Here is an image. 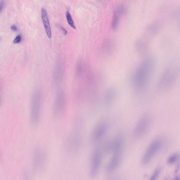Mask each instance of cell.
<instances>
[{
  "label": "cell",
  "instance_id": "cell-1",
  "mask_svg": "<svg viewBox=\"0 0 180 180\" xmlns=\"http://www.w3.org/2000/svg\"><path fill=\"white\" fill-rule=\"evenodd\" d=\"M154 65L153 58L147 57L134 71L131 82L134 91L137 93H143L148 89L154 72Z\"/></svg>",
  "mask_w": 180,
  "mask_h": 180
},
{
  "label": "cell",
  "instance_id": "cell-2",
  "mask_svg": "<svg viewBox=\"0 0 180 180\" xmlns=\"http://www.w3.org/2000/svg\"><path fill=\"white\" fill-rule=\"evenodd\" d=\"M42 101V94L41 90L36 89L33 92L31 97L30 120L34 126L39 124L40 120Z\"/></svg>",
  "mask_w": 180,
  "mask_h": 180
},
{
  "label": "cell",
  "instance_id": "cell-3",
  "mask_svg": "<svg viewBox=\"0 0 180 180\" xmlns=\"http://www.w3.org/2000/svg\"><path fill=\"white\" fill-rule=\"evenodd\" d=\"M153 118L151 114L146 113L140 117L134 127L133 135L135 138L140 139L147 135L151 128Z\"/></svg>",
  "mask_w": 180,
  "mask_h": 180
},
{
  "label": "cell",
  "instance_id": "cell-4",
  "mask_svg": "<svg viewBox=\"0 0 180 180\" xmlns=\"http://www.w3.org/2000/svg\"><path fill=\"white\" fill-rule=\"evenodd\" d=\"M177 78V70L174 67H169L161 75L158 82L157 89L161 92L168 91L175 85Z\"/></svg>",
  "mask_w": 180,
  "mask_h": 180
},
{
  "label": "cell",
  "instance_id": "cell-5",
  "mask_svg": "<svg viewBox=\"0 0 180 180\" xmlns=\"http://www.w3.org/2000/svg\"><path fill=\"white\" fill-rule=\"evenodd\" d=\"M67 105V97L65 91L58 88L56 91L53 107V113L56 117L61 116L64 114Z\"/></svg>",
  "mask_w": 180,
  "mask_h": 180
},
{
  "label": "cell",
  "instance_id": "cell-6",
  "mask_svg": "<svg viewBox=\"0 0 180 180\" xmlns=\"http://www.w3.org/2000/svg\"><path fill=\"white\" fill-rule=\"evenodd\" d=\"M110 129L108 121L103 120L99 121L92 130L90 135V139L93 143L101 141L105 137Z\"/></svg>",
  "mask_w": 180,
  "mask_h": 180
},
{
  "label": "cell",
  "instance_id": "cell-7",
  "mask_svg": "<svg viewBox=\"0 0 180 180\" xmlns=\"http://www.w3.org/2000/svg\"><path fill=\"white\" fill-rule=\"evenodd\" d=\"M164 144V140L162 138L155 139L150 143L142 158L141 163L143 165L149 163L162 149Z\"/></svg>",
  "mask_w": 180,
  "mask_h": 180
},
{
  "label": "cell",
  "instance_id": "cell-8",
  "mask_svg": "<svg viewBox=\"0 0 180 180\" xmlns=\"http://www.w3.org/2000/svg\"><path fill=\"white\" fill-rule=\"evenodd\" d=\"M102 160V153L99 148L94 151L92 155L90 166V174L92 177L97 175L101 166Z\"/></svg>",
  "mask_w": 180,
  "mask_h": 180
},
{
  "label": "cell",
  "instance_id": "cell-9",
  "mask_svg": "<svg viewBox=\"0 0 180 180\" xmlns=\"http://www.w3.org/2000/svg\"><path fill=\"white\" fill-rule=\"evenodd\" d=\"M124 138L122 133H118L114 138L110 146V149L113 155L122 154L124 148Z\"/></svg>",
  "mask_w": 180,
  "mask_h": 180
},
{
  "label": "cell",
  "instance_id": "cell-10",
  "mask_svg": "<svg viewBox=\"0 0 180 180\" xmlns=\"http://www.w3.org/2000/svg\"><path fill=\"white\" fill-rule=\"evenodd\" d=\"M118 96V91L116 88L110 87L106 90L104 95V102L106 106L110 107L113 104Z\"/></svg>",
  "mask_w": 180,
  "mask_h": 180
},
{
  "label": "cell",
  "instance_id": "cell-11",
  "mask_svg": "<svg viewBox=\"0 0 180 180\" xmlns=\"http://www.w3.org/2000/svg\"><path fill=\"white\" fill-rule=\"evenodd\" d=\"M125 8L122 5H119L115 9L112 22V27L113 30H116L118 28L121 17L124 14Z\"/></svg>",
  "mask_w": 180,
  "mask_h": 180
},
{
  "label": "cell",
  "instance_id": "cell-12",
  "mask_svg": "<svg viewBox=\"0 0 180 180\" xmlns=\"http://www.w3.org/2000/svg\"><path fill=\"white\" fill-rule=\"evenodd\" d=\"M41 13L42 20L45 27L46 33L49 39H51L52 37V33L51 25H50L47 12L45 8H42Z\"/></svg>",
  "mask_w": 180,
  "mask_h": 180
},
{
  "label": "cell",
  "instance_id": "cell-13",
  "mask_svg": "<svg viewBox=\"0 0 180 180\" xmlns=\"http://www.w3.org/2000/svg\"><path fill=\"white\" fill-rule=\"evenodd\" d=\"M122 158V154L113 155L107 166V171L110 172L116 169L120 164Z\"/></svg>",
  "mask_w": 180,
  "mask_h": 180
},
{
  "label": "cell",
  "instance_id": "cell-14",
  "mask_svg": "<svg viewBox=\"0 0 180 180\" xmlns=\"http://www.w3.org/2000/svg\"><path fill=\"white\" fill-rule=\"evenodd\" d=\"M42 151L37 149L35 151L33 157V166L36 170L40 168L44 160V154Z\"/></svg>",
  "mask_w": 180,
  "mask_h": 180
},
{
  "label": "cell",
  "instance_id": "cell-15",
  "mask_svg": "<svg viewBox=\"0 0 180 180\" xmlns=\"http://www.w3.org/2000/svg\"><path fill=\"white\" fill-rule=\"evenodd\" d=\"M179 157V154H175L171 155L169 157L167 160V162L169 164H172L175 163Z\"/></svg>",
  "mask_w": 180,
  "mask_h": 180
},
{
  "label": "cell",
  "instance_id": "cell-16",
  "mask_svg": "<svg viewBox=\"0 0 180 180\" xmlns=\"http://www.w3.org/2000/svg\"><path fill=\"white\" fill-rule=\"evenodd\" d=\"M66 16L68 24L73 29H76V27L75 26L74 22L72 20V16H71L70 12L68 11H66Z\"/></svg>",
  "mask_w": 180,
  "mask_h": 180
},
{
  "label": "cell",
  "instance_id": "cell-17",
  "mask_svg": "<svg viewBox=\"0 0 180 180\" xmlns=\"http://www.w3.org/2000/svg\"><path fill=\"white\" fill-rule=\"evenodd\" d=\"M159 27H159L158 24H153L149 27L148 31H149V33L151 34L154 33H156L157 31L158 30Z\"/></svg>",
  "mask_w": 180,
  "mask_h": 180
},
{
  "label": "cell",
  "instance_id": "cell-18",
  "mask_svg": "<svg viewBox=\"0 0 180 180\" xmlns=\"http://www.w3.org/2000/svg\"><path fill=\"white\" fill-rule=\"evenodd\" d=\"M160 173V169H157L154 172L149 180H157Z\"/></svg>",
  "mask_w": 180,
  "mask_h": 180
},
{
  "label": "cell",
  "instance_id": "cell-19",
  "mask_svg": "<svg viewBox=\"0 0 180 180\" xmlns=\"http://www.w3.org/2000/svg\"><path fill=\"white\" fill-rule=\"evenodd\" d=\"M22 36L21 35H18L16 37L13 41V43L15 44H17L20 42L22 41Z\"/></svg>",
  "mask_w": 180,
  "mask_h": 180
},
{
  "label": "cell",
  "instance_id": "cell-20",
  "mask_svg": "<svg viewBox=\"0 0 180 180\" xmlns=\"http://www.w3.org/2000/svg\"><path fill=\"white\" fill-rule=\"evenodd\" d=\"M59 27L60 29L62 31L63 33L65 35H66L67 34V31L66 29L61 26H60Z\"/></svg>",
  "mask_w": 180,
  "mask_h": 180
},
{
  "label": "cell",
  "instance_id": "cell-21",
  "mask_svg": "<svg viewBox=\"0 0 180 180\" xmlns=\"http://www.w3.org/2000/svg\"><path fill=\"white\" fill-rule=\"evenodd\" d=\"M4 5H5V2L4 1H0V13L3 9Z\"/></svg>",
  "mask_w": 180,
  "mask_h": 180
},
{
  "label": "cell",
  "instance_id": "cell-22",
  "mask_svg": "<svg viewBox=\"0 0 180 180\" xmlns=\"http://www.w3.org/2000/svg\"><path fill=\"white\" fill-rule=\"evenodd\" d=\"M11 29L12 31H18V28L15 25H13L11 27Z\"/></svg>",
  "mask_w": 180,
  "mask_h": 180
},
{
  "label": "cell",
  "instance_id": "cell-23",
  "mask_svg": "<svg viewBox=\"0 0 180 180\" xmlns=\"http://www.w3.org/2000/svg\"><path fill=\"white\" fill-rule=\"evenodd\" d=\"M174 180H179V178L178 177L176 178Z\"/></svg>",
  "mask_w": 180,
  "mask_h": 180
}]
</instances>
